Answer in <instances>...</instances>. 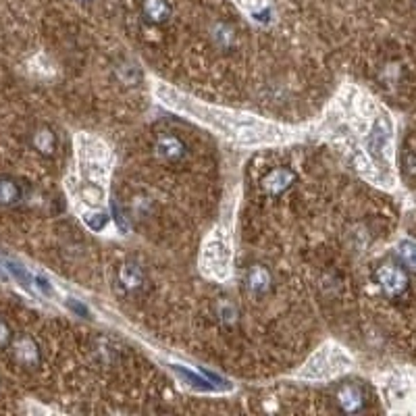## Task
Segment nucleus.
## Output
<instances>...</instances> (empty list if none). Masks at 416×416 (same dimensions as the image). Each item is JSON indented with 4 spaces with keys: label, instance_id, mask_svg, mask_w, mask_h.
I'll return each mask as SVG.
<instances>
[{
    "label": "nucleus",
    "instance_id": "f257e3e1",
    "mask_svg": "<svg viewBox=\"0 0 416 416\" xmlns=\"http://www.w3.org/2000/svg\"><path fill=\"white\" fill-rule=\"evenodd\" d=\"M156 94L167 106L207 123L212 130L221 131L223 135H229L241 144H269L279 140V128L259 121L250 115H235L232 110L196 103L171 88H156Z\"/></svg>",
    "mask_w": 416,
    "mask_h": 416
},
{
    "label": "nucleus",
    "instance_id": "f03ea898",
    "mask_svg": "<svg viewBox=\"0 0 416 416\" xmlns=\"http://www.w3.org/2000/svg\"><path fill=\"white\" fill-rule=\"evenodd\" d=\"M78 156H79V171L85 182L100 183L103 185L108 175H110V165L113 156L108 148L100 140L90 137V135H79L78 137Z\"/></svg>",
    "mask_w": 416,
    "mask_h": 416
},
{
    "label": "nucleus",
    "instance_id": "7ed1b4c3",
    "mask_svg": "<svg viewBox=\"0 0 416 416\" xmlns=\"http://www.w3.org/2000/svg\"><path fill=\"white\" fill-rule=\"evenodd\" d=\"M200 266L212 279L223 281L229 277L232 250H229V244L223 239V235L214 234L212 237H208L204 248H202V254H200Z\"/></svg>",
    "mask_w": 416,
    "mask_h": 416
},
{
    "label": "nucleus",
    "instance_id": "20e7f679",
    "mask_svg": "<svg viewBox=\"0 0 416 416\" xmlns=\"http://www.w3.org/2000/svg\"><path fill=\"white\" fill-rule=\"evenodd\" d=\"M345 363V356H341L338 348H321L311 360L306 363V366L300 370L302 379H325V377H333L336 373H339Z\"/></svg>",
    "mask_w": 416,
    "mask_h": 416
},
{
    "label": "nucleus",
    "instance_id": "39448f33",
    "mask_svg": "<svg viewBox=\"0 0 416 416\" xmlns=\"http://www.w3.org/2000/svg\"><path fill=\"white\" fill-rule=\"evenodd\" d=\"M377 277V284L381 286L383 293L388 298H400L406 289H408V275L404 269L400 266H393V264H383L377 269L375 273Z\"/></svg>",
    "mask_w": 416,
    "mask_h": 416
},
{
    "label": "nucleus",
    "instance_id": "423d86ee",
    "mask_svg": "<svg viewBox=\"0 0 416 416\" xmlns=\"http://www.w3.org/2000/svg\"><path fill=\"white\" fill-rule=\"evenodd\" d=\"M158 155L162 156L165 160L169 162H175V160H182L185 155V146L180 137L175 135H160L158 140Z\"/></svg>",
    "mask_w": 416,
    "mask_h": 416
},
{
    "label": "nucleus",
    "instance_id": "0eeeda50",
    "mask_svg": "<svg viewBox=\"0 0 416 416\" xmlns=\"http://www.w3.org/2000/svg\"><path fill=\"white\" fill-rule=\"evenodd\" d=\"M338 400L339 406L343 408V412H358L364 406L363 391L356 385H345L343 390H339Z\"/></svg>",
    "mask_w": 416,
    "mask_h": 416
},
{
    "label": "nucleus",
    "instance_id": "6e6552de",
    "mask_svg": "<svg viewBox=\"0 0 416 416\" xmlns=\"http://www.w3.org/2000/svg\"><path fill=\"white\" fill-rule=\"evenodd\" d=\"M291 183H293V173L287 171V169H277V171H273V173L262 182V185H264V189H266L269 194L277 196V194H281L284 189H287Z\"/></svg>",
    "mask_w": 416,
    "mask_h": 416
},
{
    "label": "nucleus",
    "instance_id": "1a4fd4ad",
    "mask_svg": "<svg viewBox=\"0 0 416 416\" xmlns=\"http://www.w3.org/2000/svg\"><path fill=\"white\" fill-rule=\"evenodd\" d=\"M144 15L148 21L152 24H165L171 15V4L167 0H144V6H142Z\"/></svg>",
    "mask_w": 416,
    "mask_h": 416
},
{
    "label": "nucleus",
    "instance_id": "9d476101",
    "mask_svg": "<svg viewBox=\"0 0 416 416\" xmlns=\"http://www.w3.org/2000/svg\"><path fill=\"white\" fill-rule=\"evenodd\" d=\"M21 198L19 185L11 180H0V204H15Z\"/></svg>",
    "mask_w": 416,
    "mask_h": 416
},
{
    "label": "nucleus",
    "instance_id": "9b49d317",
    "mask_svg": "<svg viewBox=\"0 0 416 416\" xmlns=\"http://www.w3.org/2000/svg\"><path fill=\"white\" fill-rule=\"evenodd\" d=\"M33 144H36V148L40 152L51 155L52 150H54V133L51 130H40L36 133V137H33Z\"/></svg>",
    "mask_w": 416,
    "mask_h": 416
},
{
    "label": "nucleus",
    "instance_id": "f8f14e48",
    "mask_svg": "<svg viewBox=\"0 0 416 416\" xmlns=\"http://www.w3.org/2000/svg\"><path fill=\"white\" fill-rule=\"evenodd\" d=\"M121 281L125 287H137L142 284V271L135 264H125L121 271Z\"/></svg>",
    "mask_w": 416,
    "mask_h": 416
},
{
    "label": "nucleus",
    "instance_id": "ddd939ff",
    "mask_svg": "<svg viewBox=\"0 0 416 416\" xmlns=\"http://www.w3.org/2000/svg\"><path fill=\"white\" fill-rule=\"evenodd\" d=\"M173 368H175V373H180V375H182L183 379H185L192 388L196 385V388H200V390H207V391L212 390V385L208 383L207 379H202V377L194 375L192 370H187V368H183V366H173Z\"/></svg>",
    "mask_w": 416,
    "mask_h": 416
},
{
    "label": "nucleus",
    "instance_id": "4468645a",
    "mask_svg": "<svg viewBox=\"0 0 416 416\" xmlns=\"http://www.w3.org/2000/svg\"><path fill=\"white\" fill-rule=\"evenodd\" d=\"M248 284L250 287L254 289V291H260V289H264V287L269 286V275H266V271L264 269H252V273H250V279H248Z\"/></svg>",
    "mask_w": 416,
    "mask_h": 416
},
{
    "label": "nucleus",
    "instance_id": "2eb2a0df",
    "mask_svg": "<svg viewBox=\"0 0 416 416\" xmlns=\"http://www.w3.org/2000/svg\"><path fill=\"white\" fill-rule=\"evenodd\" d=\"M400 256L408 266L416 269V244L415 241H402L400 244Z\"/></svg>",
    "mask_w": 416,
    "mask_h": 416
},
{
    "label": "nucleus",
    "instance_id": "dca6fc26",
    "mask_svg": "<svg viewBox=\"0 0 416 416\" xmlns=\"http://www.w3.org/2000/svg\"><path fill=\"white\" fill-rule=\"evenodd\" d=\"M6 339H9V331H6V327L0 323V343H2V341H6Z\"/></svg>",
    "mask_w": 416,
    "mask_h": 416
},
{
    "label": "nucleus",
    "instance_id": "f3484780",
    "mask_svg": "<svg viewBox=\"0 0 416 416\" xmlns=\"http://www.w3.org/2000/svg\"><path fill=\"white\" fill-rule=\"evenodd\" d=\"M415 2H416V0H415Z\"/></svg>",
    "mask_w": 416,
    "mask_h": 416
}]
</instances>
